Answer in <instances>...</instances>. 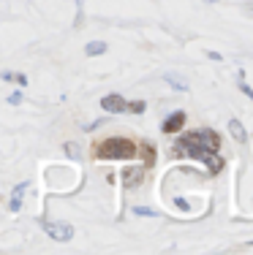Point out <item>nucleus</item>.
<instances>
[{"label":"nucleus","mask_w":253,"mask_h":255,"mask_svg":"<svg viewBox=\"0 0 253 255\" xmlns=\"http://www.w3.org/2000/svg\"><path fill=\"white\" fill-rule=\"evenodd\" d=\"M221 149V136L213 128H202V130H191L180 136L172 147L174 157H194V160H204L210 174H218L224 168V160L218 157Z\"/></svg>","instance_id":"obj_1"},{"label":"nucleus","mask_w":253,"mask_h":255,"mask_svg":"<svg viewBox=\"0 0 253 255\" xmlns=\"http://www.w3.org/2000/svg\"><path fill=\"white\" fill-rule=\"evenodd\" d=\"M136 152H139V147L131 138H120V136L106 138L95 147V157H101V160H131V157H136Z\"/></svg>","instance_id":"obj_2"},{"label":"nucleus","mask_w":253,"mask_h":255,"mask_svg":"<svg viewBox=\"0 0 253 255\" xmlns=\"http://www.w3.org/2000/svg\"><path fill=\"white\" fill-rule=\"evenodd\" d=\"M46 234L52 236V239H57V242H68V239H74V226H68V223H46Z\"/></svg>","instance_id":"obj_3"},{"label":"nucleus","mask_w":253,"mask_h":255,"mask_svg":"<svg viewBox=\"0 0 253 255\" xmlns=\"http://www.w3.org/2000/svg\"><path fill=\"white\" fill-rule=\"evenodd\" d=\"M101 106H104V112H109V114H123V112H128V101L123 98V95H106L104 101H101Z\"/></svg>","instance_id":"obj_4"},{"label":"nucleus","mask_w":253,"mask_h":255,"mask_svg":"<svg viewBox=\"0 0 253 255\" xmlns=\"http://www.w3.org/2000/svg\"><path fill=\"white\" fill-rule=\"evenodd\" d=\"M183 125H185V112H174V114H169V117L164 120L161 130H164V133H177Z\"/></svg>","instance_id":"obj_5"},{"label":"nucleus","mask_w":253,"mask_h":255,"mask_svg":"<svg viewBox=\"0 0 253 255\" xmlns=\"http://www.w3.org/2000/svg\"><path fill=\"white\" fill-rule=\"evenodd\" d=\"M142 177H144V168L131 166V168H125V171H123V185L125 187H136L142 182Z\"/></svg>","instance_id":"obj_6"},{"label":"nucleus","mask_w":253,"mask_h":255,"mask_svg":"<svg viewBox=\"0 0 253 255\" xmlns=\"http://www.w3.org/2000/svg\"><path fill=\"white\" fill-rule=\"evenodd\" d=\"M229 133H232V138L237 144H245L248 141V133H245V128H243V123L240 120H229Z\"/></svg>","instance_id":"obj_7"},{"label":"nucleus","mask_w":253,"mask_h":255,"mask_svg":"<svg viewBox=\"0 0 253 255\" xmlns=\"http://www.w3.org/2000/svg\"><path fill=\"white\" fill-rule=\"evenodd\" d=\"M25 190H27V182H22V185H16V187H14V193H11V201H8V209H11V212H19Z\"/></svg>","instance_id":"obj_8"},{"label":"nucleus","mask_w":253,"mask_h":255,"mask_svg":"<svg viewBox=\"0 0 253 255\" xmlns=\"http://www.w3.org/2000/svg\"><path fill=\"white\" fill-rule=\"evenodd\" d=\"M109 46L104 44V41H93V44H87L84 46V54H90V57H95V54H104Z\"/></svg>","instance_id":"obj_9"},{"label":"nucleus","mask_w":253,"mask_h":255,"mask_svg":"<svg viewBox=\"0 0 253 255\" xmlns=\"http://www.w3.org/2000/svg\"><path fill=\"white\" fill-rule=\"evenodd\" d=\"M155 163V149L150 144H144V166H153Z\"/></svg>","instance_id":"obj_10"},{"label":"nucleus","mask_w":253,"mask_h":255,"mask_svg":"<svg viewBox=\"0 0 253 255\" xmlns=\"http://www.w3.org/2000/svg\"><path fill=\"white\" fill-rule=\"evenodd\" d=\"M136 215H142V217H158V212H155V209H147V206H136Z\"/></svg>","instance_id":"obj_11"},{"label":"nucleus","mask_w":253,"mask_h":255,"mask_svg":"<svg viewBox=\"0 0 253 255\" xmlns=\"http://www.w3.org/2000/svg\"><path fill=\"white\" fill-rule=\"evenodd\" d=\"M166 82L172 84V87H177V90H188V84H185V82H180L177 76H166Z\"/></svg>","instance_id":"obj_12"},{"label":"nucleus","mask_w":253,"mask_h":255,"mask_svg":"<svg viewBox=\"0 0 253 255\" xmlns=\"http://www.w3.org/2000/svg\"><path fill=\"white\" fill-rule=\"evenodd\" d=\"M128 112L142 114V112H144V101H134V103H128Z\"/></svg>","instance_id":"obj_13"},{"label":"nucleus","mask_w":253,"mask_h":255,"mask_svg":"<svg viewBox=\"0 0 253 255\" xmlns=\"http://www.w3.org/2000/svg\"><path fill=\"white\" fill-rule=\"evenodd\" d=\"M240 90H243V93H245V95H248V98L253 101V90H251V87H248V84H245V82L240 84Z\"/></svg>","instance_id":"obj_14"},{"label":"nucleus","mask_w":253,"mask_h":255,"mask_svg":"<svg viewBox=\"0 0 253 255\" xmlns=\"http://www.w3.org/2000/svg\"><path fill=\"white\" fill-rule=\"evenodd\" d=\"M174 204H177V206H180V209H191V204H188V201H185V198H177V201H174Z\"/></svg>","instance_id":"obj_15"},{"label":"nucleus","mask_w":253,"mask_h":255,"mask_svg":"<svg viewBox=\"0 0 253 255\" xmlns=\"http://www.w3.org/2000/svg\"><path fill=\"white\" fill-rule=\"evenodd\" d=\"M8 103H14V106H16V103H22V95H19V93H14V95L8 98Z\"/></svg>","instance_id":"obj_16"},{"label":"nucleus","mask_w":253,"mask_h":255,"mask_svg":"<svg viewBox=\"0 0 253 255\" xmlns=\"http://www.w3.org/2000/svg\"><path fill=\"white\" fill-rule=\"evenodd\" d=\"M248 245H251V247H253V239H251V242H248Z\"/></svg>","instance_id":"obj_17"},{"label":"nucleus","mask_w":253,"mask_h":255,"mask_svg":"<svg viewBox=\"0 0 253 255\" xmlns=\"http://www.w3.org/2000/svg\"><path fill=\"white\" fill-rule=\"evenodd\" d=\"M207 3H215V0H207Z\"/></svg>","instance_id":"obj_18"}]
</instances>
